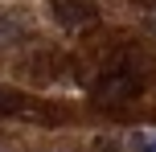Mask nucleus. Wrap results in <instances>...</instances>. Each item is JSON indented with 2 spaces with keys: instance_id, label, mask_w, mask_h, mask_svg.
Masks as SVG:
<instances>
[{
  "instance_id": "4",
  "label": "nucleus",
  "mask_w": 156,
  "mask_h": 152,
  "mask_svg": "<svg viewBox=\"0 0 156 152\" xmlns=\"http://www.w3.org/2000/svg\"><path fill=\"white\" fill-rule=\"evenodd\" d=\"M21 103H25V99L16 95V90H4V87H0V115H16Z\"/></svg>"
},
{
  "instance_id": "2",
  "label": "nucleus",
  "mask_w": 156,
  "mask_h": 152,
  "mask_svg": "<svg viewBox=\"0 0 156 152\" xmlns=\"http://www.w3.org/2000/svg\"><path fill=\"white\" fill-rule=\"evenodd\" d=\"M49 16L62 29H82L99 16V8H94V0H49Z\"/></svg>"
},
{
  "instance_id": "3",
  "label": "nucleus",
  "mask_w": 156,
  "mask_h": 152,
  "mask_svg": "<svg viewBox=\"0 0 156 152\" xmlns=\"http://www.w3.org/2000/svg\"><path fill=\"white\" fill-rule=\"evenodd\" d=\"M127 152H156V128H136L127 136Z\"/></svg>"
},
{
  "instance_id": "5",
  "label": "nucleus",
  "mask_w": 156,
  "mask_h": 152,
  "mask_svg": "<svg viewBox=\"0 0 156 152\" xmlns=\"http://www.w3.org/2000/svg\"><path fill=\"white\" fill-rule=\"evenodd\" d=\"M99 148H103V152H115V144H99Z\"/></svg>"
},
{
  "instance_id": "1",
  "label": "nucleus",
  "mask_w": 156,
  "mask_h": 152,
  "mask_svg": "<svg viewBox=\"0 0 156 152\" xmlns=\"http://www.w3.org/2000/svg\"><path fill=\"white\" fill-rule=\"evenodd\" d=\"M140 87H144V82H140V70L127 66V62H119V66H111V70L94 82V99H103V103H123V99H136V95H140Z\"/></svg>"
}]
</instances>
